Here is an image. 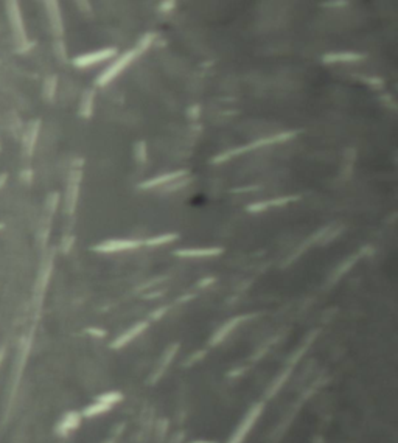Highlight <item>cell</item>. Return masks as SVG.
Listing matches in <instances>:
<instances>
[{
	"instance_id": "3957f363",
	"label": "cell",
	"mask_w": 398,
	"mask_h": 443,
	"mask_svg": "<svg viewBox=\"0 0 398 443\" xmlns=\"http://www.w3.org/2000/svg\"><path fill=\"white\" fill-rule=\"evenodd\" d=\"M182 175H184V171L171 173V175H165V176H160V177L153 179V180L147 182V184H143V185H145V187H156V185H160V184H167V182L176 180V179H178V177H181Z\"/></svg>"
},
{
	"instance_id": "7a4b0ae2",
	"label": "cell",
	"mask_w": 398,
	"mask_h": 443,
	"mask_svg": "<svg viewBox=\"0 0 398 443\" xmlns=\"http://www.w3.org/2000/svg\"><path fill=\"white\" fill-rule=\"evenodd\" d=\"M114 55H115L114 49H106V50H101V52H95L89 56L86 55L84 62L86 64H93V62H98V61H103V59H108V58H111Z\"/></svg>"
},
{
	"instance_id": "6da1fadb",
	"label": "cell",
	"mask_w": 398,
	"mask_h": 443,
	"mask_svg": "<svg viewBox=\"0 0 398 443\" xmlns=\"http://www.w3.org/2000/svg\"><path fill=\"white\" fill-rule=\"evenodd\" d=\"M134 55H135V52H129V53L123 55L122 58H119V59L115 61V62L109 67V69H106V72H104L103 76H101V83H108V81H111L112 78H115V76H117V75L124 69V67L132 61Z\"/></svg>"
},
{
	"instance_id": "277c9868",
	"label": "cell",
	"mask_w": 398,
	"mask_h": 443,
	"mask_svg": "<svg viewBox=\"0 0 398 443\" xmlns=\"http://www.w3.org/2000/svg\"><path fill=\"white\" fill-rule=\"evenodd\" d=\"M358 55L353 53H337V55H327L325 61H353L358 59Z\"/></svg>"
}]
</instances>
